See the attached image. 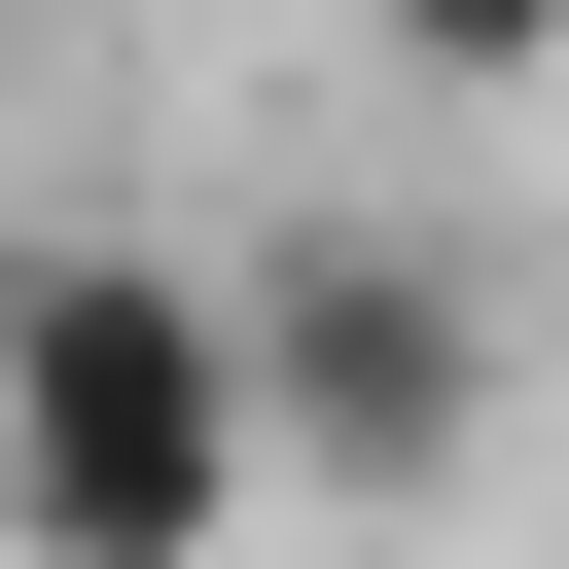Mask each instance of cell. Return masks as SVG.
<instances>
[{
  "instance_id": "obj_1",
  "label": "cell",
  "mask_w": 569,
  "mask_h": 569,
  "mask_svg": "<svg viewBox=\"0 0 569 569\" xmlns=\"http://www.w3.org/2000/svg\"><path fill=\"white\" fill-rule=\"evenodd\" d=\"M249 498H284L249 284H178V249H0V569H213Z\"/></svg>"
},
{
  "instance_id": "obj_3",
  "label": "cell",
  "mask_w": 569,
  "mask_h": 569,
  "mask_svg": "<svg viewBox=\"0 0 569 569\" xmlns=\"http://www.w3.org/2000/svg\"><path fill=\"white\" fill-rule=\"evenodd\" d=\"M356 36H391L427 107H533V71H569V0H356Z\"/></svg>"
},
{
  "instance_id": "obj_2",
  "label": "cell",
  "mask_w": 569,
  "mask_h": 569,
  "mask_svg": "<svg viewBox=\"0 0 569 569\" xmlns=\"http://www.w3.org/2000/svg\"><path fill=\"white\" fill-rule=\"evenodd\" d=\"M249 391H284V498H462L498 284H462L427 213H320V249H249Z\"/></svg>"
}]
</instances>
